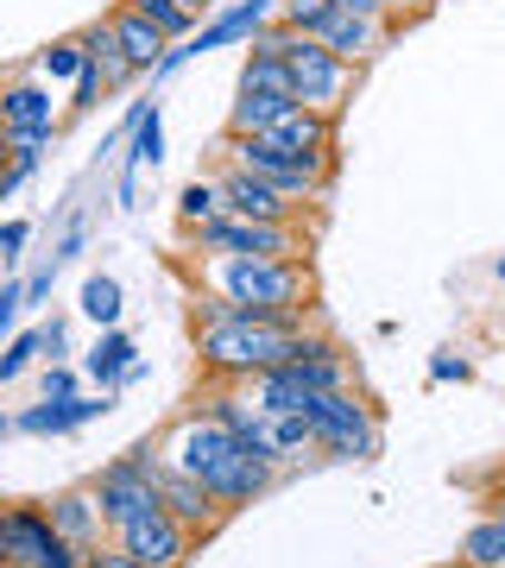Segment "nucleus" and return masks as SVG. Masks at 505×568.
Here are the masks:
<instances>
[{
    "label": "nucleus",
    "instance_id": "obj_6",
    "mask_svg": "<svg viewBox=\"0 0 505 568\" xmlns=\"http://www.w3.org/2000/svg\"><path fill=\"white\" fill-rule=\"evenodd\" d=\"M303 424H310L316 448L335 455V462H373V455H380V417H373V405L361 398V386L310 398V405H303Z\"/></svg>",
    "mask_w": 505,
    "mask_h": 568
},
{
    "label": "nucleus",
    "instance_id": "obj_31",
    "mask_svg": "<svg viewBox=\"0 0 505 568\" xmlns=\"http://www.w3.org/2000/svg\"><path fill=\"white\" fill-rule=\"evenodd\" d=\"M291 44H297V26H284L279 13H272V20H265L253 39H246V51H260V58H284Z\"/></svg>",
    "mask_w": 505,
    "mask_h": 568
},
{
    "label": "nucleus",
    "instance_id": "obj_15",
    "mask_svg": "<svg viewBox=\"0 0 505 568\" xmlns=\"http://www.w3.org/2000/svg\"><path fill=\"white\" fill-rule=\"evenodd\" d=\"M58 544V525L44 506H0V568H32Z\"/></svg>",
    "mask_w": 505,
    "mask_h": 568
},
{
    "label": "nucleus",
    "instance_id": "obj_25",
    "mask_svg": "<svg viewBox=\"0 0 505 568\" xmlns=\"http://www.w3.org/2000/svg\"><path fill=\"white\" fill-rule=\"evenodd\" d=\"M215 215H228L215 171H209V178H196V183H183V196H178V222H183V227H202V222H215Z\"/></svg>",
    "mask_w": 505,
    "mask_h": 568
},
{
    "label": "nucleus",
    "instance_id": "obj_22",
    "mask_svg": "<svg viewBox=\"0 0 505 568\" xmlns=\"http://www.w3.org/2000/svg\"><path fill=\"white\" fill-rule=\"evenodd\" d=\"M82 316L95 328H121V310H127V297H121V278H108V272H89L82 278Z\"/></svg>",
    "mask_w": 505,
    "mask_h": 568
},
{
    "label": "nucleus",
    "instance_id": "obj_23",
    "mask_svg": "<svg viewBox=\"0 0 505 568\" xmlns=\"http://www.w3.org/2000/svg\"><path fill=\"white\" fill-rule=\"evenodd\" d=\"M82 63H89V51H82V39L70 32V39H51V44H44L39 58H32V70H39V77L58 89V82H77V77H82Z\"/></svg>",
    "mask_w": 505,
    "mask_h": 568
},
{
    "label": "nucleus",
    "instance_id": "obj_48",
    "mask_svg": "<svg viewBox=\"0 0 505 568\" xmlns=\"http://www.w3.org/2000/svg\"><path fill=\"white\" fill-rule=\"evenodd\" d=\"M0 140H7V121H0Z\"/></svg>",
    "mask_w": 505,
    "mask_h": 568
},
{
    "label": "nucleus",
    "instance_id": "obj_24",
    "mask_svg": "<svg viewBox=\"0 0 505 568\" xmlns=\"http://www.w3.org/2000/svg\"><path fill=\"white\" fill-rule=\"evenodd\" d=\"M127 7H133V13H140V20H152L164 32V39L171 44H183V39H196V13H190V7H183V0H127Z\"/></svg>",
    "mask_w": 505,
    "mask_h": 568
},
{
    "label": "nucleus",
    "instance_id": "obj_40",
    "mask_svg": "<svg viewBox=\"0 0 505 568\" xmlns=\"http://www.w3.org/2000/svg\"><path fill=\"white\" fill-rule=\"evenodd\" d=\"M32 568H89V562H82V549H70V544H63V537H58V544L44 549V556H39V562H32Z\"/></svg>",
    "mask_w": 505,
    "mask_h": 568
},
{
    "label": "nucleus",
    "instance_id": "obj_37",
    "mask_svg": "<svg viewBox=\"0 0 505 568\" xmlns=\"http://www.w3.org/2000/svg\"><path fill=\"white\" fill-rule=\"evenodd\" d=\"M51 284H58V260H51V265H39V272L26 278V310H39L44 297H51Z\"/></svg>",
    "mask_w": 505,
    "mask_h": 568
},
{
    "label": "nucleus",
    "instance_id": "obj_11",
    "mask_svg": "<svg viewBox=\"0 0 505 568\" xmlns=\"http://www.w3.org/2000/svg\"><path fill=\"white\" fill-rule=\"evenodd\" d=\"M159 506L171 511V518L196 537V544H202V537H215V530L228 525L222 499L202 487V480H190V474H178V467H164V462H159Z\"/></svg>",
    "mask_w": 505,
    "mask_h": 568
},
{
    "label": "nucleus",
    "instance_id": "obj_32",
    "mask_svg": "<svg viewBox=\"0 0 505 568\" xmlns=\"http://www.w3.org/2000/svg\"><path fill=\"white\" fill-rule=\"evenodd\" d=\"M101 95H108V77H101V63L89 58V63H82V77L70 82V114H89Z\"/></svg>",
    "mask_w": 505,
    "mask_h": 568
},
{
    "label": "nucleus",
    "instance_id": "obj_28",
    "mask_svg": "<svg viewBox=\"0 0 505 568\" xmlns=\"http://www.w3.org/2000/svg\"><path fill=\"white\" fill-rule=\"evenodd\" d=\"M159 159H164V114H159V102H152V114L133 126V152H127V171H145V164H159Z\"/></svg>",
    "mask_w": 505,
    "mask_h": 568
},
{
    "label": "nucleus",
    "instance_id": "obj_26",
    "mask_svg": "<svg viewBox=\"0 0 505 568\" xmlns=\"http://www.w3.org/2000/svg\"><path fill=\"white\" fill-rule=\"evenodd\" d=\"M265 436H272V455H279V467L316 448V436H310V424H303V410H279V417H265Z\"/></svg>",
    "mask_w": 505,
    "mask_h": 568
},
{
    "label": "nucleus",
    "instance_id": "obj_36",
    "mask_svg": "<svg viewBox=\"0 0 505 568\" xmlns=\"http://www.w3.org/2000/svg\"><path fill=\"white\" fill-rule=\"evenodd\" d=\"M430 379H436V386H448V379L462 386V379H474V366H467L462 354H436V361H430Z\"/></svg>",
    "mask_w": 505,
    "mask_h": 568
},
{
    "label": "nucleus",
    "instance_id": "obj_10",
    "mask_svg": "<svg viewBox=\"0 0 505 568\" xmlns=\"http://www.w3.org/2000/svg\"><path fill=\"white\" fill-rule=\"evenodd\" d=\"M114 544L127 549V556H140V562H152V568H183L190 556H196V537L171 518V511H145V518H133V525H121L114 530Z\"/></svg>",
    "mask_w": 505,
    "mask_h": 568
},
{
    "label": "nucleus",
    "instance_id": "obj_27",
    "mask_svg": "<svg viewBox=\"0 0 505 568\" xmlns=\"http://www.w3.org/2000/svg\"><path fill=\"white\" fill-rule=\"evenodd\" d=\"M39 354H44V328H20L13 342L0 347V386H13V379H20L26 366L39 361Z\"/></svg>",
    "mask_w": 505,
    "mask_h": 568
},
{
    "label": "nucleus",
    "instance_id": "obj_5",
    "mask_svg": "<svg viewBox=\"0 0 505 568\" xmlns=\"http://www.w3.org/2000/svg\"><path fill=\"white\" fill-rule=\"evenodd\" d=\"M190 260L209 253H246V260H310V222H246V215H215L202 227H183Z\"/></svg>",
    "mask_w": 505,
    "mask_h": 568
},
{
    "label": "nucleus",
    "instance_id": "obj_13",
    "mask_svg": "<svg viewBox=\"0 0 505 568\" xmlns=\"http://www.w3.org/2000/svg\"><path fill=\"white\" fill-rule=\"evenodd\" d=\"M310 39H323L342 63L366 70V63L380 58L385 44L398 39V20H361V13H342V7H335V13H329V20L316 26V32H310Z\"/></svg>",
    "mask_w": 505,
    "mask_h": 568
},
{
    "label": "nucleus",
    "instance_id": "obj_7",
    "mask_svg": "<svg viewBox=\"0 0 505 568\" xmlns=\"http://www.w3.org/2000/svg\"><path fill=\"white\" fill-rule=\"evenodd\" d=\"M95 499H101V518H108V530L133 525V518H145V511H159V448L140 443L133 455H114L108 467H95Z\"/></svg>",
    "mask_w": 505,
    "mask_h": 568
},
{
    "label": "nucleus",
    "instance_id": "obj_8",
    "mask_svg": "<svg viewBox=\"0 0 505 568\" xmlns=\"http://www.w3.org/2000/svg\"><path fill=\"white\" fill-rule=\"evenodd\" d=\"M284 63H291V95H297L303 108L342 114V108L354 102V82H361V70H354V63H342L323 39H303V32H297V44L284 51Z\"/></svg>",
    "mask_w": 505,
    "mask_h": 568
},
{
    "label": "nucleus",
    "instance_id": "obj_34",
    "mask_svg": "<svg viewBox=\"0 0 505 568\" xmlns=\"http://www.w3.org/2000/svg\"><path fill=\"white\" fill-rule=\"evenodd\" d=\"M82 562H89V568H152V562H140V556H127V549L114 544V537H108V544H101V549H89Z\"/></svg>",
    "mask_w": 505,
    "mask_h": 568
},
{
    "label": "nucleus",
    "instance_id": "obj_42",
    "mask_svg": "<svg viewBox=\"0 0 505 568\" xmlns=\"http://www.w3.org/2000/svg\"><path fill=\"white\" fill-rule=\"evenodd\" d=\"M82 246H89V222H70V234H63V246H58V253H51V260H77V253H82Z\"/></svg>",
    "mask_w": 505,
    "mask_h": 568
},
{
    "label": "nucleus",
    "instance_id": "obj_44",
    "mask_svg": "<svg viewBox=\"0 0 505 568\" xmlns=\"http://www.w3.org/2000/svg\"><path fill=\"white\" fill-rule=\"evenodd\" d=\"M385 7H392L398 20H424V13H430V7H436V0H385Z\"/></svg>",
    "mask_w": 505,
    "mask_h": 568
},
{
    "label": "nucleus",
    "instance_id": "obj_4",
    "mask_svg": "<svg viewBox=\"0 0 505 568\" xmlns=\"http://www.w3.org/2000/svg\"><path fill=\"white\" fill-rule=\"evenodd\" d=\"M215 159L241 164V171L265 178L272 190L297 196V203H316L329 183H335V152H303V145H284L272 133H222Z\"/></svg>",
    "mask_w": 505,
    "mask_h": 568
},
{
    "label": "nucleus",
    "instance_id": "obj_18",
    "mask_svg": "<svg viewBox=\"0 0 505 568\" xmlns=\"http://www.w3.org/2000/svg\"><path fill=\"white\" fill-rule=\"evenodd\" d=\"M297 108L291 89H265V82H234V108H228V133H272Z\"/></svg>",
    "mask_w": 505,
    "mask_h": 568
},
{
    "label": "nucleus",
    "instance_id": "obj_1",
    "mask_svg": "<svg viewBox=\"0 0 505 568\" xmlns=\"http://www.w3.org/2000/svg\"><path fill=\"white\" fill-rule=\"evenodd\" d=\"M152 448H159L164 467H178V474H190V480H202V487L215 493V499L228 506V518H234V511H246L253 499H265V493H272V480H279V467L260 462V455H253V448H246L209 405L183 410V417L164 429Z\"/></svg>",
    "mask_w": 505,
    "mask_h": 568
},
{
    "label": "nucleus",
    "instance_id": "obj_38",
    "mask_svg": "<svg viewBox=\"0 0 505 568\" xmlns=\"http://www.w3.org/2000/svg\"><path fill=\"white\" fill-rule=\"evenodd\" d=\"M32 171H39L32 159H13V152H7V164H0V196H13V190H20L26 178H32Z\"/></svg>",
    "mask_w": 505,
    "mask_h": 568
},
{
    "label": "nucleus",
    "instance_id": "obj_35",
    "mask_svg": "<svg viewBox=\"0 0 505 568\" xmlns=\"http://www.w3.org/2000/svg\"><path fill=\"white\" fill-rule=\"evenodd\" d=\"M77 366H63V361H51L44 366V398H77Z\"/></svg>",
    "mask_w": 505,
    "mask_h": 568
},
{
    "label": "nucleus",
    "instance_id": "obj_43",
    "mask_svg": "<svg viewBox=\"0 0 505 568\" xmlns=\"http://www.w3.org/2000/svg\"><path fill=\"white\" fill-rule=\"evenodd\" d=\"M39 328H44V354L58 361L63 347H70V323H63V316H51V323H39Z\"/></svg>",
    "mask_w": 505,
    "mask_h": 568
},
{
    "label": "nucleus",
    "instance_id": "obj_45",
    "mask_svg": "<svg viewBox=\"0 0 505 568\" xmlns=\"http://www.w3.org/2000/svg\"><path fill=\"white\" fill-rule=\"evenodd\" d=\"M183 7H190V13L202 20V13H215V7H228V0H183Z\"/></svg>",
    "mask_w": 505,
    "mask_h": 568
},
{
    "label": "nucleus",
    "instance_id": "obj_2",
    "mask_svg": "<svg viewBox=\"0 0 505 568\" xmlns=\"http://www.w3.org/2000/svg\"><path fill=\"white\" fill-rule=\"evenodd\" d=\"M190 310H196V366L215 386H246L265 366L291 361V342L310 328V316H253L215 291H196Z\"/></svg>",
    "mask_w": 505,
    "mask_h": 568
},
{
    "label": "nucleus",
    "instance_id": "obj_12",
    "mask_svg": "<svg viewBox=\"0 0 505 568\" xmlns=\"http://www.w3.org/2000/svg\"><path fill=\"white\" fill-rule=\"evenodd\" d=\"M0 121H7V126H51V133H63V108H58V95H51V82H44L32 63L0 77Z\"/></svg>",
    "mask_w": 505,
    "mask_h": 568
},
{
    "label": "nucleus",
    "instance_id": "obj_3",
    "mask_svg": "<svg viewBox=\"0 0 505 568\" xmlns=\"http://www.w3.org/2000/svg\"><path fill=\"white\" fill-rule=\"evenodd\" d=\"M196 291H215L253 316H310L316 304V272L310 260H246V253H209L190 260Z\"/></svg>",
    "mask_w": 505,
    "mask_h": 568
},
{
    "label": "nucleus",
    "instance_id": "obj_17",
    "mask_svg": "<svg viewBox=\"0 0 505 568\" xmlns=\"http://www.w3.org/2000/svg\"><path fill=\"white\" fill-rule=\"evenodd\" d=\"M82 373L95 379V392H121L133 379H145V361H140V347H133L127 328H101V342L82 354Z\"/></svg>",
    "mask_w": 505,
    "mask_h": 568
},
{
    "label": "nucleus",
    "instance_id": "obj_21",
    "mask_svg": "<svg viewBox=\"0 0 505 568\" xmlns=\"http://www.w3.org/2000/svg\"><path fill=\"white\" fill-rule=\"evenodd\" d=\"M462 568H505V518H474L462 537Z\"/></svg>",
    "mask_w": 505,
    "mask_h": 568
},
{
    "label": "nucleus",
    "instance_id": "obj_41",
    "mask_svg": "<svg viewBox=\"0 0 505 568\" xmlns=\"http://www.w3.org/2000/svg\"><path fill=\"white\" fill-rule=\"evenodd\" d=\"M335 7H342V13H361V20H398L385 0H335ZM398 26H404V20H398Z\"/></svg>",
    "mask_w": 505,
    "mask_h": 568
},
{
    "label": "nucleus",
    "instance_id": "obj_39",
    "mask_svg": "<svg viewBox=\"0 0 505 568\" xmlns=\"http://www.w3.org/2000/svg\"><path fill=\"white\" fill-rule=\"evenodd\" d=\"M26 241H32V227L26 222H0V260H20Z\"/></svg>",
    "mask_w": 505,
    "mask_h": 568
},
{
    "label": "nucleus",
    "instance_id": "obj_30",
    "mask_svg": "<svg viewBox=\"0 0 505 568\" xmlns=\"http://www.w3.org/2000/svg\"><path fill=\"white\" fill-rule=\"evenodd\" d=\"M329 13H335V0H279V20H284V26H297L303 39H310V32L329 20Z\"/></svg>",
    "mask_w": 505,
    "mask_h": 568
},
{
    "label": "nucleus",
    "instance_id": "obj_46",
    "mask_svg": "<svg viewBox=\"0 0 505 568\" xmlns=\"http://www.w3.org/2000/svg\"><path fill=\"white\" fill-rule=\"evenodd\" d=\"M7 436H13V417H0V443H7Z\"/></svg>",
    "mask_w": 505,
    "mask_h": 568
},
{
    "label": "nucleus",
    "instance_id": "obj_9",
    "mask_svg": "<svg viewBox=\"0 0 505 568\" xmlns=\"http://www.w3.org/2000/svg\"><path fill=\"white\" fill-rule=\"evenodd\" d=\"M215 183H222L228 215H246V222H303V209H310V203H297V196L272 190L265 178L241 171V164H215Z\"/></svg>",
    "mask_w": 505,
    "mask_h": 568
},
{
    "label": "nucleus",
    "instance_id": "obj_19",
    "mask_svg": "<svg viewBox=\"0 0 505 568\" xmlns=\"http://www.w3.org/2000/svg\"><path fill=\"white\" fill-rule=\"evenodd\" d=\"M77 39H82V51H89V58L101 63V77H108V95H121V89H133V82L145 77L140 63L127 58V44H121V32L108 26V13H101L95 26H82Z\"/></svg>",
    "mask_w": 505,
    "mask_h": 568
},
{
    "label": "nucleus",
    "instance_id": "obj_47",
    "mask_svg": "<svg viewBox=\"0 0 505 568\" xmlns=\"http://www.w3.org/2000/svg\"><path fill=\"white\" fill-rule=\"evenodd\" d=\"M493 518H505V493H499V499H493Z\"/></svg>",
    "mask_w": 505,
    "mask_h": 568
},
{
    "label": "nucleus",
    "instance_id": "obj_16",
    "mask_svg": "<svg viewBox=\"0 0 505 568\" xmlns=\"http://www.w3.org/2000/svg\"><path fill=\"white\" fill-rule=\"evenodd\" d=\"M44 511H51V525H58V537L70 549H101L114 530H108V518H101V499H95V487H63L58 499H44Z\"/></svg>",
    "mask_w": 505,
    "mask_h": 568
},
{
    "label": "nucleus",
    "instance_id": "obj_20",
    "mask_svg": "<svg viewBox=\"0 0 505 568\" xmlns=\"http://www.w3.org/2000/svg\"><path fill=\"white\" fill-rule=\"evenodd\" d=\"M108 26L121 32L127 58L140 63L145 77H152V70H159V63H164V51H171V39H164V32H159V26H152V20H140V13H133L127 0H121V7H114V13H108Z\"/></svg>",
    "mask_w": 505,
    "mask_h": 568
},
{
    "label": "nucleus",
    "instance_id": "obj_33",
    "mask_svg": "<svg viewBox=\"0 0 505 568\" xmlns=\"http://www.w3.org/2000/svg\"><path fill=\"white\" fill-rule=\"evenodd\" d=\"M20 310H26V284H0V342L20 335Z\"/></svg>",
    "mask_w": 505,
    "mask_h": 568
},
{
    "label": "nucleus",
    "instance_id": "obj_14",
    "mask_svg": "<svg viewBox=\"0 0 505 568\" xmlns=\"http://www.w3.org/2000/svg\"><path fill=\"white\" fill-rule=\"evenodd\" d=\"M121 405V392H89V398H39L32 410H20L13 417V429L20 436H70V429L95 424V417H108V410Z\"/></svg>",
    "mask_w": 505,
    "mask_h": 568
},
{
    "label": "nucleus",
    "instance_id": "obj_29",
    "mask_svg": "<svg viewBox=\"0 0 505 568\" xmlns=\"http://www.w3.org/2000/svg\"><path fill=\"white\" fill-rule=\"evenodd\" d=\"M58 145V133L51 126H7V152L13 159H32V164H44V152Z\"/></svg>",
    "mask_w": 505,
    "mask_h": 568
}]
</instances>
